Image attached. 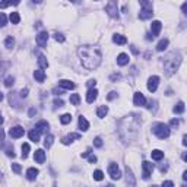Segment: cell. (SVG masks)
<instances>
[{"label":"cell","instance_id":"cell-1","mask_svg":"<svg viewBox=\"0 0 187 187\" xmlns=\"http://www.w3.org/2000/svg\"><path fill=\"white\" fill-rule=\"evenodd\" d=\"M77 56L82 66L88 70H94L101 63V51L97 45H80L77 48Z\"/></svg>","mask_w":187,"mask_h":187},{"label":"cell","instance_id":"cell-2","mask_svg":"<svg viewBox=\"0 0 187 187\" xmlns=\"http://www.w3.org/2000/svg\"><path fill=\"white\" fill-rule=\"evenodd\" d=\"M139 130V116L130 114L120 124V134L124 140H133Z\"/></svg>","mask_w":187,"mask_h":187},{"label":"cell","instance_id":"cell-3","mask_svg":"<svg viewBox=\"0 0 187 187\" xmlns=\"http://www.w3.org/2000/svg\"><path fill=\"white\" fill-rule=\"evenodd\" d=\"M181 63V56L178 53H170L164 60V70L167 75H173Z\"/></svg>","mask_w":187,"mask_h":187},{"label":"cell","instance_id":"cell-4","mask_svg":"<svg viewBox=\"0 0 187 187\" xmlns=\"http://www.w3.org/2000/svg\"><path fill=\"white\" fill-rule=\"evenodd\" d=\"M152 132L159 139H167L170 136V127L164 123H155V124H152Z\"/></svg>","mask_w":187,"mask_h":187},{"label":"cell","instance_id":"cell-5","mask_svg":"<svg viewBox=\"0 0 187 187\" xmlns=\"http://www.w3.org/2000/svg\"><path fill=\"white\" fill-rule=\"evenodd\" d=\"M105 12L110 15L111 18H119V8H117V2L116 0H110L105 6Z\"/></svg>","mask_w":187,"mask_h":187},{"label":"cell","instance_id":"cell-6","mask_svg":"<svg viewBox=\"0 0 187 187\" xmlns=\"http://www.w3.org/2000/svg\"><path fill=\"white\" fill-rule=\"evenodd\" d=\"M108 174L113 180H119L121 177V173H120V168H119V165L116 164V162H111L108 165Z\"/></svg>","mask_w":187,"mask_h":187},{"label":"cell","instance_id":"cell-7","mask_svg":"<svg viewBox=\"0 0 187 187\" xmlns=\"http://www.w3.org/2000/svg\"><path fill=\"white\" fill-rule=\"evenodd\" d=\"M142 168H143V178L148 180L151 177V174H152V171H154V164L149 162V161H145L142 164Z\"/></svg>","mask_w":187,"mask_h":187},{"label":"cell","instance_id":"cell-8","mask_svg":"<svg viewBox=\"0 0 187 187\" xmlns=\"http://www.w3.org/2000/svg\"><path fill=\"white\" fill-rule=\"evenodd\" d=\"M9 134H11V137H13V139H19V137H22L23 134H25V129L21 127V126H15V127H12L11 130H9Z\"/></svg>","mask_w":187,"mask_h":187},{"label":"cell","instance_id":"cell-9","mask_svg":"<svg viewBox=\"0 0 187 187\" xmlns=\"http://www.w3.org/2000/svg\"><path fill=\"white\" fill-rule=\"evenodd\" d=\"M35 41H37V44L40 45V47H45L47 45V41H48V32H40L37 35V38H35Z\"/></svg>","mask_w":187,"mask_h":187},{"label":"cell","instance_id":"cell-10","mask_svg":"<svg viewBox=\"0 0 187 187\" xmlns=\"http://www.w3.org/2000/svg\"><path fill=\"white\" fill-rule=\"evenodd\" d=\"M133 104L137 105V107H142V105L146 104V98H145V95H143L142 92H136V94H134V97H133Z\"/></svg>","mask_w":187,"mask_h":187},{"label":"cell","instance_id":"cell-11","mask_svg":"<svg viewBox=\"0 0 187 187\" xmlns=\"http://www.w3.org/2000/svg\"><path fill=\"white\" fill-rule=\"evenodd\" d=\"M158 83H159V77L158 76H151L148 79V89L151 92H155L158 88Z\"/></svg>","mask_w":187,"mask_h":187},{"label":"cell","instance_id":"cell-12","mask_svg":"<svg viewBox=\"0 0 187 187\" xmlns=\"http://www.w3.org/2000/svg\"><path fill=\"white\" fill-rule=\"evenodd\" d=\"M34 161L38 162V164H43V162L45 161V152L43 151V149L35 151V154H34Z\"/></svg>","mask_w":187,"mask_h":187},{"label":"cell","instance_id":"cell-13","mask_svg":"<svg viewBox=\"0 0 187 187\" xmlns=\"http://www.w3.org/2000/svg\"><path fill=\"white\" fill-rule=\"evenodd\" d=\"M161 28H162V23L159 22V21H154V22L151 23V32L154 37H156L158 34L161 32Z\"/></svg>","mask_w":187,"mask_h":187},{"label":"cell","instance_id":"cell-14","mask_svg":"<svg viewBox=\"0 0 187 187\" xmlns=\"http://www.w3.org/2000/svg\"><path fill=\"white\" fill-rule=\"evenodd\" d=\"M59 85H60L63 89H67V91L75 89V83H73L72 80H67V79H62V80H59Z\"/></svg>","mask_w":187,"mask_h":187},{"label":"cell","instance_id":"cell-15","mask_svg":"<svg viewBox=\"0 0 187 187\" xmlns=\"http://www.w3.org/2000/svg\"><path fill=\"white\" fill-rule=\"evenodd\" d=\"M75 139H80V134L79 133H70V134H67L66 137H63V145H69V143H72Z\"/></svg>","mask_w":187,"mask_h":187},{"label":"cell","instance_id":"cell-16","mask_svg":"<svg viewBox=\"0 0 187 187\" xmlns=\"http://www.w3.org/2000/svg\"><path fill=\"white\" fill-rule=\"evenodd\" d=\"M97 97H98V91L95 88H91L88 91V94H86V101L91 104V102H94V101L97 99Z\"/></svg>","mask_w":187,"mask_h":187},{"label":"cell","instance_id":"cell-17","mask_svg":"<svg viewBox=\"0 0 187 187\" xmlns=\"http://www.w3.org/2000/svg\"><path fill=\"white\" fill-rule=\"evenodd\" d=\"M35 130H38L40 133H45L47 130H48V123L44 120L38 121L37 124H35Z\"/></svg>","mask_w":187,"mask_h":187},{"label":"cell","instance_id":"cell-18","mask_svg":"<svg viewBox=\"0 0 187 187\" xmlns=\"http://www.w3.org/2000/svg\"><path fill=\"white\" fill-rule=\"evenodd\" d=\"M113 41H114L116 44L123 45L127 43V38H126L124 35H121V34H116V35H113Z\"/></svg>","mask_w":187,"mask_h":187},{"label":"cell","instance_id":"cell-19","mask_svg":"<svg viewBox=\"0 0 187 187\" xmlns=\"http://www.w3.org/2000/svg\"><path fill=\"white\" fill-rule=\"evenodd\" d=\"M38 174H40V171H38L37 168H29V170L26 171V178H28L29 181H34V180L38 177Z\"/></svg>","mask_w":187,"mask_h":187},{"label":"cell","instance_id":"cell-20","mask_svg":"<svg viewBox=\"0 0 187 187\" xmlns=\"http://www.w3.org/2000/svg\"><path fill=\"white\" fill-rule=\"evenodd\" d=\"M77 123H79V129H80L82 132H86V130L89 129V123H88V120H86L85 117H82V116H80Z\"/></svg>","mask_w":187,"mask_h":187},{"label":"cell","instance_id":"cell-21","mask_svg":"<svg viewBox=\"0 0 187 187\" xmlns=\"http://www.w3.org/2000/svg\"><path fill=\"white\" fill-rule=\"evenodd\" d=\"M34 77H35V80H37V82L43 83V82H44V79H45V73H44V70H41V69L35 70V72H34Z\"/></svg>","mask_w":187,"mask_h":187},{"label":"cell","instance_id":"cell-22","mask_svg":"<svg viewBox=\"0 0 187 187\" xmlns=\"http://www.w3.org/2000/svg\"><path fill=\"white\" fill-rule=\"evenodd\" d=\"M127 63H129V56L124 54V53L119 54V57H117V65H120V66H126Z\"/></svg>","mask_w":187,"mask_h":187},{"label":"cell","instance_id":"cell-23","mask_svg":"<svg viewBox=\"0 0 187 187\" xmlns=\"http://www.w3.org/2000/svg\"><path fill=\"white\" fill-rule=\"evenodd\" d=\"M152 15H154V12L152 11H148V9H143L142 12H139V19H149V18H152Z\"/></svg>","mask_w":187,"mask_h":187},{"label":"cell","instance_id":"cell-24","mask_svg":"<svg viewBox=\"0 0 187 187\" xmlns=\"http://www.w3.org/2000/svg\"><path fill=\"white\" fill-rule=\"evenodd\" d=\"M107 113H108V107L107 105H101V107H98V110H97V116H98L99 119H104L107 116Z\"/></svg>","mask_w":187,"mask_h":187},{"label":"cell","instance_id":"cell-25","mask_svg":"<svg viewBox=\"0 0 187 187\" xmlns=\"http://www.w3.org/2000/svg\"><path fill=\"white\" fill-rule=\"evenodd\" d=\"M28 136H29V139L32 140V142H40V132L38 130H35V129H32L31 132L28 133Z\"/></svg>","mask_w":187,"mask_h":187},{"label":"cell","instance_id":"cell-26","mask_svg":"<svg viewBox=\"0 0 187 187\" xmlns=\"http://www.w3.org/2000/svg\"><path fill=\"white\" fill-rule=\"evenodd\" d=\"M151 156H152V159H155V161H159V159L164 158V152L159 151V149H155V151L151 152Z\"/></svg>","mask_w":187,"mask_h":187},{"label":"cell","instance_id":"cell-27","mask_svg":"<svg viewBox=\"0 0 187 187\" xmlns=\"http://www.w3.org/2000/svg\"><path fill=\"white\" fill-rule=\"evenodd\" d=\"M38 65H40L41 69L48 67V60H47V57H45V56H38Z\"/></svg>","mask_w":187,"mask_h":187},{"label":"cell","instance_id":"cell-28","mask_svg":"<svg viewBox=\"0 0 187 187\" xmlns=\"http://www.w3.org/2000/svg\"><path fill=\"white\" fill-rule=\"evenodd\" d=\"M167 47H168V40H167V38H165V40H161V41L158 43V45H156V51H164Z\"/></svg>","mask_w":187,"mask_h":187},{"label":"cell","instance_id":"cell-29","mask_svg":"<svg viewBox=\"0 0 187 187\" xmlns=\"http://www.w3.org/2000/svg\"><path fill=\"white\" fill-rule=\"evenodd\" d=\"M9 19H11V22L12 23H19V21H21V16H19V13L18 12H12L11 13V16H9Z\"/></svg>","mask_w":187,"mask_h":187},{"label":"cell","instance_id":"cell-30","mask_svg":"<svg viewBox=\"0 0 187 187\" xmlns=\"http://www.w3.org/2000/svg\"><path fill=\"white\" fill-rule=\"evenodd\" d=\"M53 140H54V137H53V134H47L44 139V146L48 149V148H51V145H53Z\"/></svg>","mask_w":187,"mask_h":187},{"label":"cell","instance_id":"cell-31","mask_svg":"<svg viewBox=\"0 0 187 187\" xmlns=\"http://www.w3.org/2000/svg\"><path fill=\"white\" fill-rule=\"evenodd\" d=\"M174 113H176V114H181V113H184V102H183V101H180L176 107H174Z\"/></svg>","mask_w":187,"mask_h":187},{"label":"cell","instance_id":"cell-32","mask_svg":"<svg viewBox=\"0 0 187 187\" xmlns=\"http://www.w3.org/2000/svg\"><path fill=\"white\" fill-rule=\"evenodd\" d=\"M139 3L143 6V9L152 11V2H151V0H139Z\"/></svg>","mask_w":187,"mask_h":187},{"label":"cell","instance_id":"cell-33","mask_svg":"<svg viewBox=\"0 0 187 187\" xmlns=\"http://www.w3.org/2000/svg\"><path fill=\"white\" fill-rule=\"evenodd\" d=\"M79 102H80L79 95H77V94H72V95H70V104H72V105H79Z\"/></svg>","mask_w":187,"mask_h":187},{"label":"cell","instance_id":"cell-34","mask_svg":"<svg viewBox=\"0 0 187 187\" xmlns=\"http://www.w3.org/2000/svg\"><path fill=\"white\" fill-rule=\"evenodd\" d=\"M72 121V116L70 114H63L62 117H60V123L62 124H69Z\"/></svg>","mask_w":187,"mask_h":187},{"label":"cell","instance_id":"cell-35","mask_svg":"<svg viewBox=\"0 0 187 187\" xmlns=\"http://www.w3.org/2000/svg\"><path fill=\"white\" fill-rule=\"evenodd\" d=\"M104 178V173L101 171V170H97V171H94V180H97V181H101Z\"/></svg>","mask_w":187,"mask_h":187},{"label":"cell","instance_id":"cell-36","mask_svg":"<svg viewBox=\"0 0 187 187\" xmlns=\"http://www.w3.org/2000/svg\"><path fill=\"white\" fill-rule=\"evenodd\" d=\"M29 154V145L28 143H23L22 145V158H26Z\"/></svg>","mask_w":187,"mask_h":187},{"label":"cell","instance_id":"cell-37","mask_svg":"<svg viewBox=\"0 0 187 187\" xmlns=\"http://www.w3.org/2000/svg\"><path fill=\"white\" fill-rule=\"evenodd\" d=\"M5 45H6L8 48H12V47L15 45V40H13L12 37H8V38H6V41H5Z\"/></svg>","mask_w":187,"mask_h":187},{"label":"cell","instance_id":"cell-38","mask_svg":"<svg viewBox=\"0 0 187 187\" xmlns=\"http://www.w3.org/2000/svg\"><path fill=\"white\" fill-rule=\"evenodd\" d=\"M6 23H8L6 15H5V13H0V26H6Z\"/></svg>","mask_w":187,"mask_h":187},{"label":"cell","instance_id":"cell-39","mask_svg":"<svg viewBox=\"0 0 187 187\" xmlns=\"http://www.w3.org/2000/svg\"><path fill=\"white\" fill-rule=\"evenodd\" d=\"M54 38H56V41H57V43H65V40H66L63 34H59V32L54 35Z\"/></svg>","mask_w":187,"mask_h":187},{"label":"cell","instance_id":"cell-40","mask_svg":"<svg viewBox=\"0 0 187 187\" xmlns=\"http://www.w3.org/2000/svg\"><path fill=\"white\" fill-rule=\"evenodd\" d=\"M13 82H15V79L12 76H9V77H6V80H5V85L8 86V88H11L12 85H13Z\"/></svg>","mask_w":187,"mask_h":187},{"label":"cell","instance_id":"cell-41","mask_svg":"<svg viewBox=\"0 0 187 187\" xmlns=\"http://www.w3.org/2000/svg\"><path fill=\"white\" fill-rule=\"evenodd\" d=\"M12 170H13L16 174H19V173L22 171V167H21L19 164H12Z\"/></svg>","mask_w":187,"mask_h":187},{"label":"cell","instance_id":"cell-42","mask_svg":"<svg viewBox=\"0 0 187 187\" xmlns=\"http://www.w3.org/2000/svg\"><path fill=\"white\" fill-rule=\"evenodd\" d=\"M11 3H12L11 0H2V2H0V9H6Z\"/></svg>","mask_w":187,"mask_h":187},{"label":"cell","instance_id":"cell-43","mask_svg":"<svg viewBox=\"0 0 187 187\" xmlns=\"http://www.w3.org/2000/svg\"><path fill=\"white\" fill-rule=\"evenodd\" d=\"M94 146H95V148H101V146H102V139H101V137H95V139H94Z\"/></svg>","mask_w":187,"mask_h":187},{"label":"cell","instance_id":"cell-44","mask_svg":"<svg viewBox=\"0 0 187 187\" xmlns=\"http://www.w3.org/2000/svg\"><path fill=\"white\" fill-rule=\"evenodd\" d=\"M54 107H56V108H57V107H59V108H60V107H63V101H62V99H59V98H56L54 99Z\"/></svg>","mask_w":187,"mask_h":187},{"label":"cell","instance_id":"cell-45","mask_svg":"<svg viewBox=\"0 0 187 187\" xmlns=\"http://www.w3.org/2000/svg\"><path fill=\"white\" fill-rule=\"evenodd\" d=\"M89 156V162H91V164H95V162H97V156H95V155H88Z\"/></svg>","mask_w":187,"mask_h":187},{"label":"cell","instance_id":"cell-46","mask_svg":"<svg viewBox=\"0 0 187 187\" xmlns=\"http://www.w3.org/2000/svg\"><path fill=\"white\" fill-rule=\"evenodd\" d=\"M95 85H97V82H95L94 79L88 80V86H89V88H95Z\"/></svg>","mask_w":187,"mask_h":187},{"label":"cell","instance_id":"cell-47","mask_svg":"<svg viewBox=\"0 0 187 187\" xmlns=\"http://www.w3.org/2000/svg\"><path fill=\"white\" fill-rule=\"evenodd\" d=\"M116 97H117V92H114V91H113V92H110V95L107 97V99H114Z\"/></svg>","mask_w":187,"mask_h":187},{"label":"cell","instance_id":"cell-48","mask_svg":"<svg viewBox=\"0 0 187 187\" xmlns=\"http://www.w3.org/2000/svg\"><path fill=\"white\" fill-rule=\"evenodd\" d=\"M162 186H165V187H173V186H174V183H173V181H164V183H162Z\"/></svg>","mask_w":187,"mask_h":187},{"label":"cell","instance_id":"cell-49","mask_svg":"<svg viewBox=\"0 0 187 187\" xmlns=\"http://www.w3.org/2000/svg\"><path fill=\"white\" fill-rule=\"evenodd\" d=\"M178 124H180V120H178V119H173V120H171V126H178Z\"/></svg>","mask_w":187,"mask_h":187},{"label":"cell","instance_id":"cell-50","mask_svg":"<svg viewBox=\"0 0 187 187\" xmlns=\"http://www.w3.org/2000/svg\"><path fill=\"white\" fill-rule=\"evenodd\" d=\"M21 97H23V98H25V97H28V89H26V88L21 91Z\"/></svg>","mask_w":187,"mask_h":187},{"label":"cell","instance_id":"cell-51","mask_svg":"<svg viewBox=\"0 0 187 187\" xmlns=\"http://www.w3.org/2000/svg\"><path fill=\"white\" fill-rule=\"evenodd\" d=\"M187 3H183V6H181V12H183V13H187Z\"/></svg>","mask_w":187,"mask_h":187},{"label":"cell","instance_id":"cell-52","mask_svg":"<svg viewBox=\"0 0 187 187\" xmlns=\"http://www.w3.org/2000/svg\"><path fill=\"white\" fill-rule=\"evenodd\" d=\"M3 139H5V132L0 129V142H3Z\"/></svg>","mask_w":187,"mask_h":187},{"label":"cell","instance_id":"cell-53","mask_svg":"<svg viewBox=\"0 0 187 187\" xmlns=\"http://www.w3.org/2000/svg\"><path fill=\"white\" fill-rule=\"evenodd\" d=\"M11 2H12V5H15V6H18L21 3V0H11Z\"/></svg>","mask_w":187,"mask_h":187},{"label":"cell","instance_id":"cell-54","mask_svg":"<svg viewBox=\"0 0 187 187\" xmlns=\"http://www.w3.org/2000/svg\"><path fill=\"white\" fill-rule=\"evenodd\" d=\"M116 79H120V75H113L111 76V80H116Z\"/></svg>","mask_w":187,"mask_h":187},{"label":"cell","instance_id":"cell-55","mask_svg":"<svg viewBox=\"0 0 187 187\" xmlns=\"http://www.w3.org/2000/svg\"><path fill=\"white\" fill-rule=\"evenodd\" d=\"M35 113H37V111L34 110V108H31V110H29V117H32V116L35 114Z\"/></svg>","mask_w":187,"mask_h":187},{"label":"cell","instance_id":"cell-56","mask_svg":"<svg viewBox=\"0 0 187 187\" xmlns=\"http://www.w3.org/2000/svg\"><path fill=\"white\" fill-rule=\"evenodd\" d=\"M181 158H183V161H187V154H186V152H183Z\"/></svg>","mask_w":187,"mask_h":187},{"label":"cell","instance_id":"cell-57","mask_svg":"<svg viewBox=\"0 0 187 187\" xmlns=\"http://www.w3.org/2000/svg\"><path fill=\"white\" fill-rule=\"evenodd\" d=\"M183 145H184V146L187 145V136H183Z\"/></svg>","mask_w":187,"mask_h":187},{"label":"cell","instance_id":"cell-58","mask_svg":"<svg viewBox=\"0 0 187 187\" xmlns=\"http://www.w3.org/2000/svg\"><path fill=\"white\" fill-rule=\"evenodd\" d=\"M183 180H184V181H187V171H184V173H183Z\"/></svg>","mask_w":187,"mask_h":187},{"label":"cell","instance_id":"cell-59","mask_svg":"<svg viewBox=\"0 0 187 187\" xmlns=\"http://www.w3.org/2000/svg\"><path fill=\"white\" fill-rule=\"evenodd\" d=\"M155 37L154 35H151V34H148V37H146V40H154Z\"/></svg>","mask_w":187,"mask_h":187},{"label":"cell","instance_id":"cell-60","mask_svg":"<svg viewBox=\"0 0 187 187\" xmlns=\"http://www.w3.org/2000/svg\"><path fill=\"white\" fill-rule=\"evenodd\" d=\"M32 2H35V3H41L43 0H32Z\"/></svg>","mask_w":187,"mask_h":187},{"label":"cell","instance_id":"cell-61","mask_svg":"<svg viewBox=\"0 0 187 187\" xmlns=\"http://www.w3.org/2000/svg\"><path fill=\"white\" fill-rule=\"evenodd\" d=\"M3 123V117H2V114H0V124Z\"/></svg>","mask_w":187,"mask_h":187},{"label":"cell","instance_id":"cell-62","mask_svg":"<svg viewBox=\"0 0 187 187\" xmlns=\"http://www.w3.org/2000/svg\"><path fill=\"white\" fill-rule=\"evenodd\" d=\"M2 99H3V94L0 92V101H2Z\"/></svg>","mask_w":187,"mask_h":187},{"label":"cell","instance_id":"cell-63","mask_svg":"<svg viewBox=\"0 0 187 187\" xmlns=\"http://www.w3.org/2000/svg\"><path fill=\"white\" fill-rule=\"evenodd\" d=\"M69 2H72V3H75V2H76V0H69Z\"/></svg>","mask_w":187,"mask_h":187},{"label":"cell","instance_id":"cell-64","mask_svg":"<svg viewBox=\"0 0 187 187\" xmlns=\"http://www.w3.org/2000/svg\"><path fill=\"white\" fill-rule=\"evenodd\" d=\"M0 181H2V174H0Z\"/></svg>","mask_w":187,"mask_h":187}]
</instances>
